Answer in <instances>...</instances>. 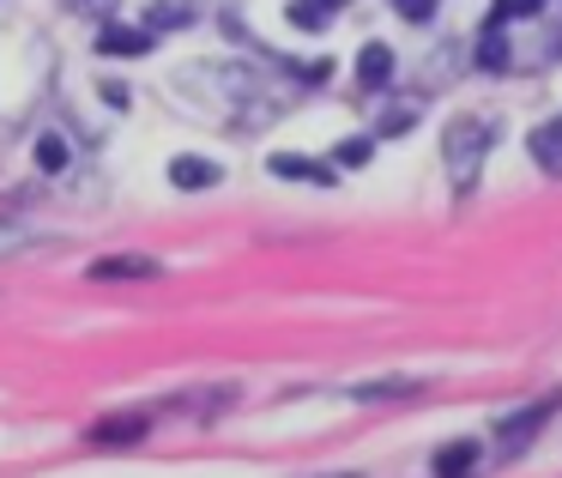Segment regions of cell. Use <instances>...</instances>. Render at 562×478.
<instances>
[{
  "mask_svg": "<svg viewBox=\"0 0 562 478\" xmlns=\"http://www.w3.org/2000/svg\"><path fill=\"white\" fill-rule=\"evenodd\" d=\"M532 158L544 164L550 176H562V122H550V127H538V134H532Z\"/></svg>",
  "mask_w": 562,
  "mask_h": 478,
  "instance_id": "30bf717a",
  "label": "cell"
},
{
  "mask_svg": "<svg viewBox=\"0 0 562 478\" xmlns=\"http://www.w3.org/2000/svg\"><path fill=\"white\" fill-rule=\"evenodd\" d=\"M557 405H562V393H544V400H538V405H526L520 418H508V424H502V436H508V448H526V442L538 436V424H544V418L557 412Z\"/></svg>",
  "mask_w": 562,
  "mask_h": 478,
  "instance_id": "277c9868",
  "label": "cell"
},
{
  "mask_svg": "<svg viewBox=\"0 0 562 478\" xmlns=\"http://www.w3.org/2000/svg\"><path fill=\"white\" fill-rule=\"evenodd\" d=\"M387 79H393V49H387V43H369V49L357 55V86H363V91H381Z\"/></svg>",
  "mask_w": 562,
  "mask_h": 478,
  "instance_id": "5b68a950",
  "label": "cell"
},
{
  "mask_svg": "<svg viewBox=\"0 0 562 478\" xmlns=\"http://www.w3.org/2000/svg\"><path fill=\"white\" fill-rule=\"evenodd\" d=\"M158 260H151V255H110V260H91V279H158Z\"/></svg>",
  "mask_w": 562,
  "mask_h": 478,
  "instance_id": "3957f363",
  "label": "cell"
},
{
  "mask_svg": "<svg viewBox=\"0 0 562 478\" xmlns=\"http://www.w3.org/2000/svg\"><path fill=\"white\" fill-rule=\"evenodd\" d=\"M484 152H490V122L484 115H453L448 134H441V158H448L453 182H472L477 164H484Z\"/></svg>",
  "mask_w": 562,
  "mask_h": 478,
  "instance_id": "6da1fadb",
  "label": "cell"
},
{
  "mask_svg": "<svg viewBox=\"0 0 562 478\" xmlns=\"http://www.w3.org/2000/svg\"><path fill=\"white\" fill-rule=\"evenodd\" d=\"M74 13H86V19H110L115 13V0H67Z\"/></svg>",
  "mask_w": 562,
  "mask_h": 478,
  "instance_id": "ac0fdd59",
  "label": "cell"
},
{
  "mask_svg": "<svg viewBox=\"0 0 562 478\" xmlns=\"http://www.w3.org/2000/svg\"><path fill=\"white\" fill-rule=\"evenodd\" d=\"M37 243H43V236L31 231L25 219H7V212H0V260H7V255H25V248H37Z\"/></svg>",
  "mask_w": 562,
  "mask_h": 478,
  "instance_id": "9c48e42d",
  "label": "cell"
},
{
  "mask_svg": "<svg viewBox=\"0 0 562 478\" xmlns=\"http://www.w3.org/2000/svg\"><path fill=\"white\" fill-rule=\"evenodd\" d=\"M400 13L412 19V25H424V19L436 13V0H400Z\"/></svg>",
  "mask_w": 562,
  "mask_h": 478,
  "instance_id": "d6986e66",
  "label": "cell"
},
{
  "mask_svg": "<svg viewBox=\"0 0 562 478\" xmlns=\"http://www.w3.org/2000/svg\"><path fill=\"white\" fill-rule=\"evenodd\" d=\"M291 25L327 31V25H333V7H327V0H291Z\"/></svg>",
  "mask_w": 562,
  "mask_h": 478,
  "instance_id": "4fadbf2b",
  "label": "cell"
},
{
  "mask_svg": "<svg viewBox=\"0 0 562 478\" xmlns=\"http://www.w3.org/2000/svg\"><path fill=\"white\" fill-rule=\"evenodd\" d=\"M369 158H375L369 140H345V146H339V164H351V170H357V164H369Z\"/></svg>",
  "mask_w": 562,
  "mask_h": 478,
  "instance_id": "e0dca14e",
  "label": "cell"
},
{
  "mask_svg": "<svg viewBox=\"0 0 562 478\" xmlns=\"http://www.w3.org/2000/svg\"><path fill=\"white\" fill-rule=\"evenodd\" d=\"M146 430H151V412H110V418L91 424V442H98V448H134Z\"/></svg>",
  "mask_w": 562,
  "mask_h": 478,
  "instance_id": "7a4b0ae2",
  "label": "cell"
},
{
  "mask_svg": "<svg viewBox=\"0 0 562 478\" xmlns=\"http://www.w3.org/2000/svg\"><path fill=\"white\" fill-rule=\"evenodd\" d=\"M170 182L176 188H212V182H218V164H212V158H176L170 164Z\"/></svg>",
  "mask_w": 562,
  "mask_h": 478,
  "instance_id": "ba28073f",
  "label": "cell"
},
{
  "mask_svg": "<svg viewBox=\"0 0 562 478\" xmlns=\"http://www.w3.org/2000/svg\"><path fill=\"white\" fill-rule=\"evenodd\" d=\"M327 7H345V0H327Z\"/></svg>",
  "mask_w": 562,
  "mask_h": 478,
  "instance_id": "44dd1931",
  "label": "cell"
},
{
  "mask_svg": "<svg viewBox=\"0 0 562 478\" xmlns=\"http://www.w3.org/2000/svg\"><path fill=\"white\" fill-rule=\"evenodd\" d=\"M98 49H103V55H146V49H151V31L103 25V31H98Z\"/></svg>",
  "mask_w": 562,
  "mask_h": 478,
  "instance_id": "52a82bcc",
  "label": "cell"
},
{
  "mask_svg": "<svg viewBox=\"0 0 562 478\" xmlns=\"http://www.w3.org/2000/svg\"><path fill=\"white\" fill-rule=\"evenodd\" d=\"M37 164H43V170H55V176H61L67 164H74V152H67V140H61V134H43V140H37Z\"/></svg>",
  "mask_w": 562,
  "mask_h": 478,
  "instance_id": "5bb4252c",
  "label": "cell"
},
{
  "mask_svg": "<svg viewBox=\"0 0 562 478\" xmlns=\"http://www.w3.org/2000/svg\"><path fill=\"white\" fill-rule=\"evenodd\" d=\"M514 13H538V0H514Z\"/></svg>",
  "mask_w": 562,
  "mask_h": 478,
  "instance_id": "ffe728a7",
  "label": "cell"
},
{
  "mask_svg": "<svg viewBox=\"0 0 562 478\" xmlns=\"http://www.w3.org/2000/svg\"><path fill=\"white\" fill-rule=\"evenodd\" d=\"M477 473V442H448L436 448V478H472Z\"/></svg>",
  "mask_w": 562,
  "mask_h": 478,
  "instance_id": "8992f818",
  "label": "cell"
},
{
  "mask_svg": "<svg viewBox=\"0 0 562 478\" xmlns=\"http://www.w3.org/2000/svg\"><path fill=\"white\" fill-rule=\"evenodd\" d=\"M400 393H412V381H363L357 400H400Z\"/></svg>",
  "mask_w": 562,
  "mask_h": 478,
  "instance_id": "2e32d148",
  "label": "cell"
},
{
  "mask_svg": "<svg viewBox=\"0 0 562 478\" xmlns=\"http://www.w3.org/2000/svg\"><path fill=\"white\" fill-rule=\"evenodd\" d=\"M272 176H296V182H333V170H327V164L291 158V152H272Z\"/></svg>",
  "mask_w": 562,
  "mask_h": 478,
  "instance_id": "8fae6325",
  "label": "cell"
},
{
  "mask_svg": "<svg viewBox=\"0 0 562 478\" xmlns=\"http://www.w3.org/2000/svg\"><path fill=\"white\" fill-rule=\"evenodd\" d=\"M188 19H194L188 13V0H158V7L146 13V31L158 37V31H176V25H188Z\"/></svg>",
  "mask_w": 562,
  "mask_h": 478,
  "instance_id": "7c38bea8",
  "label": "cell"
},
{
  "mask_svg": "<svg viewBox=\"0 0 562 478\" xmlns=\"http://www.w3.org/2000/svg\"><path fill=\"white\" fill-rule=\"evenodd\" d=\"M477 67H490V74H502V67H508V49H502L496 31H490V37L477 43Z\"/></svg>",
  "mask_w": 562,
  "mask_h": 478,
  "instance_id": "9a60e30c",
  "label": "cell"
}]
</instances>
